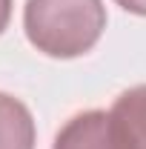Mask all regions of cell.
Returning <instances> with one entry per match:
<instances>
[{
	"instance_id": "6da1fadb",
	"label": "cell",
	"mask_w": 146,
	"mask_h": 149,
	"mask_svg": "<svg viewBox=\"0 0 146 149\" xmlns=\"http://www.w3.org/2000/svg\"><path fill=\"white\" fill-rule=\"evenodd\" d=\"M23 29L37 52L57 60L95 49L106 29L103 0H26Z\"/></svg>"
},
{
	"instance_id": "7a4b0ae2",
	"label": "cell",
	"mask_w": 146,
	"mask_h": 149,
	"mask_svg": "<svg viewBox=\"0 0 146 149\" xmlns=\"http://www.w3.org/2000/svg\"><path fill=\"white\" fill-rule=\"evenodd\" d=\"M52 149H132V143L112 112L92 109L66 120Z\"/></svg>"
},
{
	"instance_id": "3957f363",
	"label": "cell",
	"mask_w": 146,
	"mask_h": 149,
	"mask_svg": "<svg viewBox=\"0 0 146 149\" xmlns=\"http://www.w3.org/2000/svg\"><path fill=\"white\" fill-rule=\"evenodd\" d=\"M35 118L29 106L0 92V149H35Z\"/></svg>"
},
{
	"instance_id": "277c9868",
	"label": "cell",
	"mask_w": 146,
	"mask_h": 149,
	"mask_svg": "<svg viewBox=\"0 0 146 149\" xmlns=\"http://www.w3.org/2000/svg\"><path fill=\"white\" fill-rule=\"evenodd\" d=\"M112 115L120 120L132 149H146V83L126 89L115 100Z\"/></svg>"
},
{
	"instance_id": "5b68a950",
	"label": "cell",
	"mask_w": 146,
	"mask_h": 149,
	"mask_svg": "<svg viewBox=\"0 0 146 149\" xmlns=\"http://www.w3.org/2000/svg\"><path fill=\"white\" fill-rule=\"evenodd\" d=\"M120 9H126V12H132V15H140V17H146V0H115Z\"/></svg>"
},
{
	"instance_id": "8992f818",
	"label": "cell",
	"mask_w": 146,
	"mask_h": 149,
	"mask_svg": "<svg viewBox=\"0 0 146 149\" xmlns=\"http://www.w3.org/2000/svg\"><path fill=\"white\" fill-rule=\"evenodd\" d=\"M9 17H12V0H0V35L9 26Z\"/></svg>"
}]
</instances>
